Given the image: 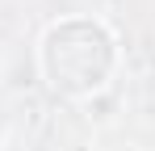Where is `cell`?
Segmentation results:
<instances>
[{
	"instance_id": "obj_1",
	"label": "cell",
	"mask_w": 155,
	"mask_h": 151,
	"mask_svg": "<svg viewBox=\"0 0 155 151\" xmlns=\"http://www.w3.org/2000/svg\"><path fill=\"white\" fill-rule=\"evenodd\" d=\"M42 67L67 97H88L113 67V38L97 21H63L42 42Z\"/></svg>"
}]
</instances>
